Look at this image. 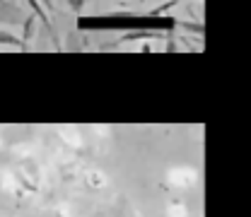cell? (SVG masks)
<instances>
[{"label":"cell","instance_id":"3957f363","mask_svg":"<svg viewBox=\"0 0 251 217\" xmlns=\"http://www.w3.org/2000/svg\"><path fill=\"white\" fill-rule=\"evenodd\" d=\"M34 20H36V15H29V20L25 22V34H22V44H25V48H27V44H29L31 29H34Z\"/></svg>","mask_w":251,"mask_h":217},{"label":"cell","instance_id":"6da1fadb","mask_svg":"<svg viewBox=\"0 0 251 217\" xmlns=\"http://www.w3.org/2000/svg\"><path fill=\"white\" fill-rule=\"evenodd\" d=\"M27 2H29V7H31V10H34L36 20H41V22H44V24H46L49 29L53 31V27H51V22H49V17H46V12H44V7L39 5V0H27ZM53 34H56V31H53Z\"/></svg>","mask_w":251,"mask_h":217},{"label":"cell","instance_id":"7a4b0ae2","mask_svg":"<svg viewBox=\"0 0 251 217\" xmlns=\"http://www.w3.org/2000/svg\"><path fill=\"white\" fill-rule=\"evenodd\" d=\"M0 44H2V46H17V48L27 51L25 44H22V39H17V36H12V34H5V31H0Z\"/></svg>","mask_w":251,"mask_h":217}]
</instances>
